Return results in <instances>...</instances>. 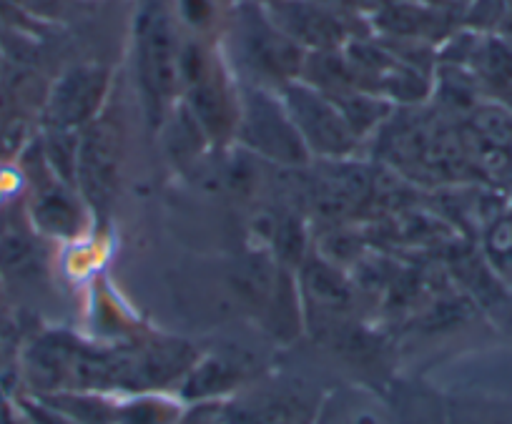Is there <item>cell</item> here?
I'll list each match as a JSON object with an SVG mask.
<instances>
[{
	"label": "cell",
	"instance_id": "obj_1",
	"mask_svg": "<svg viewBox=\"0 0 512 424\" xmlns=\"http://www.w3.org/2000/svg\"><path fill=\"white\" fill-rule=\"evenodd\" d=\"M134 63L146 121L161 128L181 98V41L166 0H146L136 13Z\"/></svg>",
	"mask_w": 512,
	"mask_h": 424
},
{
	"label": "cell",
	"instance_id": "obj_2",
	"mask_svg": "<svg viewBox=\"0 0 512 424\" xmlns=\"http://www.w3.org/2000/svg\"><path fill=\"white\" fill-rule=\"evenodd\" d=\"M181 103L191 111L209 144L234 141L239 123V88L224 63L204 43H181Z\"/></svg>",
	"mask_w": 512,
	"mask_h": 424
},
{
	"label": "cell",
	"instance_id": "obj_3",
	"mask_svg": "<svg viewBox=\"0 0 512 424\" xmlns=\"http://www.w3.org/2000/svg\"><path fill=\"white\" fill-rule=\"evenodd\" d=\"M231 33H234L236 56L249 68L259 86L279 88L282 83L297 81L302 76L304 51L294 43L269 16L267 6L259 0H239L231 11Z\"/></svg>",
	"mask_w": 512,
	"mask_h": 424
},
{
	"label": "cell",
	"instance_id": "obj_4",
	"mask_svg": "<svg viewBox=\"0 0 512 424\" xmlns=\"http://www.w3.org/2000/svg\"><path fill=\"white\" fill-rule=\"evenodd\" d=\"M234 141L239 149L249 151L256 159L284 169H302L312 161V154L304 146L277 91H269L259 83H246L239 88V123Z\"/></svg>",
	"mask_w": 512,
	"mask_h": 424
},
{
	"label": "cell",
	"instance_id": "obj_5",
	"mask_svg": "<svg viewBox=\"0 0 512 424\" xmlns=\"http://www.w3.org/2000/svg\"><path fill=\"white\" fill-rule=\"evenodd\" d=\"M277 96L287 108L312 159L317 156V159L334 161L349 159L354 154L359 138L354 136L337 103L327 93L297 78V81L282 83L277 88Z\"/></svg>",
	"mask_w": 512,
	"mask_h": 424
},
{
	"label": "cell",
	"instance_id": "obj_6",
	"mask_svg": "<svg viewBox=\"0 0 512 424\" xmlns=\"http://www.w3.org/2000/svg\"><path fill=\"white\" fill-rule=\"evenodd\" d=\"M123 156L121 123L106 111L98 113L88 126L78 131L76 151V189L88 209L98 216L111 211L118 191Z\"/></svg>",
	"mask_w": 512,
	"mask_h": 424
},
{
	"label": "cell",
	"instance_id": "obj_7",
	"mask_svg": "<svg viewBox=\"0 0 512 424\" xmlns=\"http://www.w3.org/2000/svg\"><path fill=\"white\" fill-rule=\"evenodd\" d=\"M322 397L299 379H259L224 402V424H314Z\"/></svg>",
	"mask_w": 512,
	"mask_h": 424
},
{
	"label": "cell",
	"instance_id": "obj_8",
	"mask_svg": "<svg viewBox=\"0 0 512 424\" xmlns=\"http://www.w3.org/2000/svg\"><path fill=\"white\" fill-rule=\"evenodd\" d=\"M272 21L294 43L312 51H337L347 46L349 38L359 36L354 21L359 16L344 13L324 0H264Z\"/></svg>",
	"mask_w": 512,
	"mask_h": 424
},
{
	"label": "cell",
	"instance_id": "obj_9",
	"mask_svg": "<svg viewBox=\"0 0 512 424\" xmlns=\"http://www.w3.org/2000/svg\"><path fill=\"white\" fill-rule=\"evenodd\" d=\"M297 284L304 322L317 317V327L324 334L342 332L357 294L347 271L322 254H307L297 269Z\"/></svg>",
	"mask_w": 512,
	"mask_h": 424
},
{
	"label": "cell",
	"instance_id": "obj_10",
	"mask_svg": "<svg viewBox=\"0 0 512 424\" xmlns=\"http://www.w3.org/2000/svg\"><path fill=\"white\" fill-rule=\"evenodd\" d=\"M111 91V71L101 63L73 66L53 83L46 101V128L81 131L106 108Z\"/></svg>",
	"mask_w": 512,
	"mask_h": 424
},
{
	"label": "cell",
	"instance_id": "obj_11",
	"mask_svg": "<svg viewBox=\"0 0 512 424\" xmlns=\"http://www.w3.org/2000/svg\"><path fill=\"white\" fill-rule=\"evenodd\" d=\"M249 384L246 362L226 354L196 357L189 372L181 379V402H226L241 387Z\"/></svg>",
	"mask_w": 512,
	"mask_h": 424
},
{
	"label": "cell",
	"instance_id": "obj_12",
	"mask_svg": "<svg viewBox=\"0 0 512 424\" xmlns=\"http://www.w3.org/2000/svg\"><path fill=\"white\" fill-rule=\"evenodd\" d=\"M314 424H392L390 402L362 384H344L324 394Z\"/></svg>",
	"mask_w": 512,
	"mask_h": 424
},
{
	"label": "cell",
	"instance_id": "obj_13",
	"mask_svg": "<svg viewBox=\"0 0 512 424\" xmlns=\"http://www.w3.org/2000/svg\"><path fill=\"white\" fill-rule=\"evenodd\" d=\"M33 224L38 231L58 239L76 236L83 224V209L71 194V186L58 181L53 186H43L31 204Z\"/></svg>",
	"mask_w": 512,
	"mask_h": 424
},
{
	"label": "cell",
	"instance_id": "obj_14",
	"mask_svg": "<svg viewBox=\"0 0 512 424\" xmlns=\"http://www.w3.org/2000/svg\"><path fill=\"white\" fill-rule=\"evenodd\" d=\"M387 402L392 424H447L445 394L425 382H395Z\"/></svg>",
	"mask_w": 512,
	"mask_h": 424
},
{
	"label": "cell",
	"instance_id": "obj_15",
	"mask_svg": "<svg viewBox=\"0 0 512 424\" xmlns=\"http://www.w3.org/2000/svg\"><path fill=\"white\" fill-rule=\"evenodd\" d=\"M329 98L337 103L344 121H347V126L352 128V133L357 138H364L367 133L382 128L384 123L390 121L397 108L395 103H390L384 96H379L374 91H364V88H354V91H344Z\"/></svg>",
	"mask_w": 512,
	"mask_h": 424
},
{
	"label": "cell",
	"instance_id": "obj_16",
	"mask_svg": "<svg viewBox=\"0 0 512 424\" xmlns=\"http://www.w3.org/2000/svg\"><path fill=\"white\" fill-rule=\"evenodd\" d=\"M447 399V424H512V399L485 392H452Z\"/></svg>",
	"mask_w": 512,
	"mask_h": 424
},
{
	"label": "cell",
	"instance_id": "obj_17",
	"mask_svg": "<svg viewBox=\"0 0 512 424\" xmlns=\"http://www.w3.org/2000/svg\"><path fill=\"white\" fill-rule=\"evenodd\" d=\"M181 412H184L181 397L171 399L164 394L139 392V397L113 404L111 424H176Z\"/></svg>",
	"mask_w": 512,
	"mask_h": 424
},
{
	"label": "cell",
	"instance_id": "obj_18",
	"mask_svg": "<svg viewBox=\"0 0 512 424\" xmlns=\"http://www.w3.org/2000/svg\"><path fill=\"white\" fill-rule=\"evenodd\" d=\"M470 68L477 78L492 83L497 88L512 86V46L505 38L480 33L475 53L470 58Z\"/></svg>",
	"mask_w": 512,
	"mask_h": 424
},
{
	"label": "cell",
	"instance_id": "obj_19",
	"mask_svg": "<svg viewBox=\"0 0 512 424\" xmlns=\"http://www.w3.org/2000/svg\"><path fill=\"white\" fill-rule=\"evenodd\" d=\"M38 269H41V259H38L36 246L26 236L16 231L0 234V279H33Z\"/></svg>",
	"mask_w": 512,
	"mask_h": 424
},
{
	"label": "cell",
	"instance_id": "obj_20",
	"mask_svg": "<svg viewBox=\"0 0 512 424\" xmlns=\"http://www.w3.org/2000/svg\"><path fill=\"white\" fill-rule=\"evenodd\" d=\"M485 246L495 264H512V214H502L500 219L492 221Z\"/></svg>",
	"mask_w": 512,
	"mask_h": 424
},
{
	"label": "cell",
	"instance_id": "obj_21",
	"mask_svg": "<svg viewBox=\"0 0 512 424\" xmlns=\"http://www.w3.org/2000/svg\"><path fill=\"white\" fill-rule=\"evenodd\" d=\"M176 13L191 31H204L214 21L216 3L214 0H176Z\"/></svg>",
	"mask_w": 512,
	"mask_h": 424
},
{
	"label": "cell",
	"instance_id": "obj_22",
	"mask_svg": "<svg viewBox=\"0 0 512 424\" xmlns=\"http://www.w3.org/2000/svg\"><path fill=\"white\" fill-rule=\"evenodd\" d=\"M176 424H224V402H191Z\"/></svg>",
	"mask_w": 512,
	"mask_h": 424
},
{
	"label": "cell",
	"instance_id": "obj_23",
	"mask_svg": "<svg viewBox=\"0 0 512 424\" xmlns=\"http://www.w3.org/2000/svg\"><path fill=\"white\" fill-rule=\"evenodd\" d=\"M420 3H427V6H435V8H447V11H457V6L452 0H420Z\"/></svg>",
	"mask_w": 512,
	"mask_h": 424
},
{
	"label": "cell",
	"instance_id": "obj_24",
	"mask_svg": "<svg viewBox=\"0 0 512 424\" xmlns=\"http://www.w3.org/2000/svg\"><path fill=\"white\" fill-rule=\"evenodd\" d=\"M452 3H455L457 8H462V11H467V8H470L475 0H452Z\"/></svg>",
	"mask_w": 512,
	"mask_h": 424
}]
</instances>
